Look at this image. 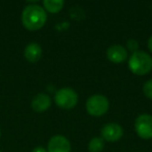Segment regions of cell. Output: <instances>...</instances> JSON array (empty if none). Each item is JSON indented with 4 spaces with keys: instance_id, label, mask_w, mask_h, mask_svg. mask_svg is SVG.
Listing matches in <instances>:
<instances>
[{
    "instance_id": "cell-1",
    "label": "cell",
    "mask_w": 152,
    "mask_h": 152,
    "mask_svg": "<svg viewBox=\"0 0 152 152\" xmlns=\"http://www.w3.org/2000/svg\"><path fill=\"white\" fill-rule=\"evenodd\" d=\"M22 25L29 31H36L47 22V14L44 7L38 4H29L24 7L21 15Z\"/></svg>"
},
{
    "instance_id": "cell-2",
    "label": "cell",
    "mask_w": 152,
    "mask_h": 152,
    "mask_svg": "<svg viewBox=\"0 0 152 152\" xmlns=\"http://www.w3.org/2000/svg\"><path fill=\"white\" fill-rule=\"evenodd\" d=\"M128 68L135 75H146L152 70V57L144 51H137L129 57Z\"/></svg>"
},
{
    "instance_id": "cell-3",
    "label": "cell",
    "mask_w": 152,
    "mask_h": 152,
    "mask_svg": "<svg viewBox=\"0 0 152 152\" xmlns=\"http://www.w3.org/2000/svg\"><path fill=\"white\" fill-rule=\"evenodd\" d=\"M54 102L63 110H72L78 103V95L71 88H63L56 91Z\"/></svg>"
},
{
    "instance_id": "cell-4",
    "label": "cell",
    "mask_w": 152,
    "mask_h": 152,
    "mask_svg": "<svg viewBox=\"0 0 152 152\" xmlns=\"http://www.w3.org/2000/svg\"><path fill=\"white\" fill-rule=\"evenodd\" d=\"M86 108L89 115L93 117H101L110 108V101L103 95H93L87 100Z\"/></svg>"
},
{
    "instance_id": "cell-5",
    "label": "cell",
    "mask_w": 152,
    "mask_h": 152,
    "mask_svg": "<svg viewBox=\"0 0 152 152\" xmlns=\"http://www.w3.org/2000/svg\"><path fill=\"white\" fill-rule=\"evenodd\" d=\"M134 130L140 137L144 140L152 139V116L142 114L135 119Z\"/></svg>"
},
{
    "instance_id": "cell-6",
    "label": "cell",
    "mask_w": 152,
    "mask_h": 152,
    "mask_svg": "<svg viewBox=\"0 0 152 152\" xmlns=\"http://www.w3.org/2000/svg\"><path fill=\"white\" fill-rule=\"evenodd\" d=\"M101 137L104 141L115 143L123 137V128L118 123H107L101 128Z\"/></svg>"
},
{
    "instance_id": "cell-7",
    "label": "cell",
    "mask_w": 152,
    "mask_h": 152,
    "mask_svg": "<svg viewBox=\"0 0 152 152\" xmlns=\"http://www.w3.org/2000/svg\"><path fill=\"white\" fill-rule=\"evenodd\" d=\"M48 152H71V144L66 137L61 134L53 135L48 142Z\"/></svg>"
},
{
    "instance_id": "cell-8",
    "label": "cell",
    "mask_w": 152,
    "mask_h": 152,
    "mask_svg": "<svg viewBox=\"0 0 152 152\" xmlns=\"http://www.w3.org/2000/svg\"><path fill=\"white\" fill-rule=\"evenodd\" d=\"M106 56L108 61L112 63L120 64L126 61L128 52H127V49L121 45H113L106 51Z\"/></svg>"
},
{
    "instance_id": "cell-9",
    "label": "cell",
    "mask_w": 152,
    "mask_h": 152,
    "mask_svg": "<svg viewBox=\"0 0 152 152\" xmlns=\"http://www.w3.org/2000/svg\"><path fill=\"white\" fill-rule=\"evenodd\" d=\"M51 106V98L47 94L40 93L34 97L31 101V108L37 113L46 112Z\"/></svg>"
},
{
    "instance_id": "cell-10",
    "label": "cell",
    "mask_w": 152,
    "mask_h": 152,
    "mask_svg": "<svg viewBox=\"0 0 152 152\" xmlns=\"http://www.w3.org/2000/svg\"><path fill=\"white\" fill-rule=\"evenodd\" d=\"M24 57L29 63H37L42 57V47L38 43H30L24 49Z\"/></svg>"
},
{
    "instance_id": "cell-11",
    "label": "cell",
    "mask_w": 152,
    "mask_h": 152,
    "mask_svg": "<svg viewBox=\"0 0 152 152\" xmlns=\"http://www.w3.org/2000/svg\"><path fill=\"white\" fill-rule=\"evenodd\" d=\"M44 10L51 14H56L63 10L65 2L63 0H44L43 1Z\"/></svg>"
},
{
    "instance_id": "cell-12",
    "label": "cell",
    "mask_w": 152,
    "mask_h": 152,
    "mask_svg": "<svg viewBox=\"0 0 152 152\" xmlns=\"http://www.w3.org/2000/svg\"><path fill=\"white\" fill-rule=\"evenodd\" d=\"M88 148H89L90 152H101L104 148V140L98 137H93L90 141Z\"/></svg>"
},
{
    "instance_id": "cell-13",
    "label": "cell",
    "mask_w": 152,
    "mask_h": 152,
    "mask_svg": "<svg viewBox=\"0 0 152 152\" xmlns=\"http://www.w3.org/2000/svg\"><path fill=\"white\" fill-rule=\"evenodd\" d=\"M143 93L148 99L152 100V79H149L143 87Z\"/></svg>"
},
{
    "instance_id": "cell-14",
    "label": "cell",
    "mask_w": 152,
    "mask_h": 152,
    "mask_svg": "<svg viewBox=\"0 0 152 152\" xmlns=\"http://www.w3.org/2000/svg\"><path fill=\"white\" fill-rule=\"evenodd\" d=\"M126 45H127V49H128L129 51H131L132 53L139 51V50H137V49H139V43H137V40H133V39L128 40V41H127Z\"/></svg>"
},
{
    "instance_id": "cell-15",
    "label": "cell",
    "mask_w": 152,
    "mask_h": 152,
    "mask_svg": "<svg viewBox=\"0 0 152 152\" xmlns=\"http://www.w3.org/2000/svg\"><path fill=\"white\" fill-rule=\"evenodd\" d=\"M31 152H48V151H47V149H45L44 147H41V146H39V147L34 148Z\"/></svg>"
},
{
    "instance_id": "cell-16",
    "label": "cell",
    "mask_w": 152,
    "mask_h": 152,
    "mask_svg": "<svg viewBox=\"0 0 152 152\" xmlns=\"http://www.w3.org/2000/svg\"><path fill=\"white\" fill-rule=\"evenodd\" d=\"M148 48H149V50L152 52V36L149 38V40H148Z\"/></svg>"
},
{
    "instance_id": "cell-17",
    "label": "cell",
    "mask_w": 152,
    "mask_h": 152,
    "mask_svg": "<svg viewBox=\"0 0 152 152\" xmlns=\"http://www.w3.org/2000/svg\"><path fill=\"white\" fill-rule=\"evenodd\" d=\"M0 137H1V129H0Z\"/></svg>"
},
{
    "instance_id": "cell-18",
    "label": "cell",
    "mask_w": 152,
    "mask_h": 152,
    "mask_svg": "<svg viewBox=\"0 0 152 152\" xmlns=\"http://www.w3.org/2000/svg\"><path fill=\"white\" fill-rule=\"evenodd\" d=\"M0 152H1V150H0Z\"/></svg>"
}]
</instances>
